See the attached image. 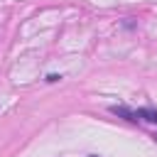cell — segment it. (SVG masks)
Wrapping results in <instances>:
<instances>
[{"mask_svg":"<svg viewBox=\"0 0 157 157\" xmlns=\"http://www.w3.org/2000/svg\"><path fill=\"white\" fill-rule=\"evenodd\" d=\"M132 118L135 120H147V123L157 125V110L155 108H137V110H132Z\"/></svg>","mask_w":157,"mask_h":157,"instance_id":"1","label":"cell"},{"mask_svg":"<svg viewBox=\"0 0 157 157\" xmlns=\"http://www.w3.org/2000/svg\"><path fill=\"white\" fill-rule=\"evenodd\" d=\"M88 157H98V155H88Z\"/></svg>","mask_w":157,"mask_h":157,"instance_id":"2","label":"cell"}]
</instances>
